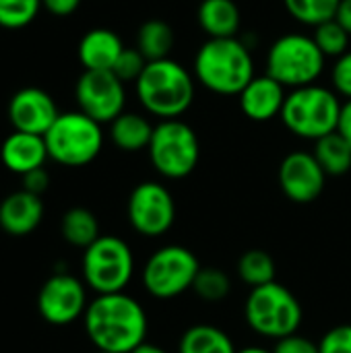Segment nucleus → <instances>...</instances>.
I'll list each match as a JSON object with an SVG mask.
<instances>
[{"instance_id": "1", "label": "nucleus", "mask_w": 351, "mask_h": 353, "mask_svg": "<svg viewBox=\"0 0 351 353\" xmlns=\"http://www.w3.org/2000/svg\"><path fill=\"white\" fill-rule=\"evenodd\" d=\"M83 323L97 352L132 353L145 343L149 331L145 308L124 292L97 296L89 302Z\"/></svg>"}, {"instance_id": "2", "label": "nucleus", "mask_w": 351, "mask_h": 353, "mask_svg": "<svg viewBox=\"0 0 351 353\" xmlns=\"http://www.w3.org/2000/svg\"><path fill=\"white\" fill-rule=\"evenodd\" d=\"M194 79L217 95H240L257 77L250 48L240 37H209L194 56Z\"/></svg>"}, {"instance_id": "3", "label": "nucleus", "mask_w": 351, "mask_h": 353, "mask_svg": "<svg viewBox=\"0 0 351 353\" xmlns=\"http://www.w3.org/2000/svg\"><path fill=\"white\" fill-rule=\"evenodd\" d=\"M194 74L174 58L147 62L134 83L143 110L159 120L180 118L194 101Z\"/></svg>"}, {"instance_id": "4", "label": "nucleus", "mask_w": 351, "mask_h": 353, "mask_svg": "<svg viewBox=\"0 0 351 353\" xmlns=\"http://www.w3.org/2000/svg\"><path fill=\"white\" fill-rule=\"evenodd\" d=\"M339 114V95L333 89L314 83L292 89L279 118L292 134L306 141H319L337 130Z\"/></svg>"}, {"instance_id": "5", "label": "nucleus", "mask_w": 351, "mask_h": 353, "mask_svg": "<svg viewBox=\"0 0 351 353\" xmlns=\"http://www.w3.org/2000/svg\"><path fill=\"white\" fill-rule=\"evenodd\" d=\"M304 319L300 300L285 285L273 281L252 288L244 302V321L261 337L283 339L298 333Z\"/></svg>"}, {"instance_id": "6", "label": "nucleus", "mask_w": 351, "mask_h": 353, "mask_svg": "<svg viewBox=\"0 0 351 353\" xmlns=\"http://www.w3.org/2000/svg\"><path fill=\"white\" fill-rule=\"evenodd\" d=\"M327 64L325 54L312 35L285 33L277 37L265 58L267 74L281 83L285 89L314 85Z\"/></svg>"}, {"instance_id": "7", "label": "nucleus", "mask_w": 351, "mask_h": 353, "mask_svg": "<svg viewBox=\"0 0 351 353\" xmlns=\"http://www.w3.org/2000/svg\"><path fill=\"white\" fill-rule=\"evenodd\" d=\"M52 161L66 168L91 163L103 147L101 124L83 112H62L52 128L43 134Z\"/></svg>"}, {"instance_id": "8", "label": "nucleus", "mask_w": 351, "mask_h": 353, "mask_svg": "<svg viewBox=\"0 0 351 353\" xmlns=\"http://www.w3.org/2000/svg\"><path fill=\"white\" fill-rule=\"evenodd\" d=\"M147 153L151 165L161 178L182 180L197 170L201 143L194 128L184 120H159L153 128Z\"/></svg>"}, {"instance_id": "9", "label": "nucleus", "mask_w": 351, "mask_h": 353, "mask_svg": "<svg viewBox=\"0 0 351 353\" xmlns=\"http://www.w3.org/2000/svg\"><path fill=\"white\" fill-rule=\"evenodd\" d=\"M134 275V254L118 236H99L83 254V279L97 296L124 292Z\"/></svg>"}, {"instance_id": "10", "label": "nucleus", "mask_w": 351, "mask_h": 353, "mask_svg": "<svg viewBox=\"0 0 351 353\" xmlns=\"http://www.w3.org/2000/svg\"><path fill=\"white\" fill-rule=\"evenodd\" d=\"M201 263L197 254L180 244L157 248L145 263L141 279L149 296L157 300H174L192 290Z\"/></svg>"}, {"instance_id": "11", "label": "nucleus", "mask_w": 351, "mask_h": 353, "mask_svg": "<svg viewBox=\"0 0 351 353\" xmlns=\"http://www.w3.org/2000/svg\"><path fill=\"white\" fill-rule=\"evenodd\" d=\"M126 217L137 234L145 238H159L168 234L176 221L174 196L161 182H141L128 196Z\"/></svg>"}, {"instance_id": "12", "label": "nucleus", "mask_w": 351, "mask_h": 353, "mask_svg": "<svg viewBox=\"0 0 351 353\" xmlns=\"http://www.w3.org/2000/svg\"><path fill=\"white\" fill-rule=\"evenodd\" d=\"M74 99L79 112L99 124H110L124 112L126 89L112 70H83L74 85Z\"/></svg>"}, {"instance_id": "13", "label": "nucleus", "mask_w": 351, "mask_h": 353, "mask_svg": "<svg viewBox=\"0 0 351 353\" xmlns=\"http://www.w3.org/2000/svg\"><path fill=\"white\" fill-rule=\"evenodd\" d=\"M89 302L85 283L68 273L52 275L37 294V310L50 325L64 327L85 316Z\"/></svg>"}, {"instance_id": "14", "label": "nucleus", "mask_w": 351, "mask_h": 353, "mask_svg": "<svg viewBox=\"0 0 351 353\" xmlns=\"http://www.w3.org/2000/svg\"><path fill=\"white\" fill-rule=\"evenodd\" d=\"M327 174L317 161V157L308 151H292L288 153L277 172L281 192L296 205H308L317 201L327 184Z\"/></svg>"}, {"instance_id": "15", "label": "nucleus", "mask_w": 351, "mask_h": 353, "mask_svg": "<svg viewBox=\"0 0 351 353\" xmlns=\"http://www.w3.org/2000/svg\"><path fill=\"white\" fill-rule=\"evenodd\" d=\"M6 114L14 130L39 137H43L60 116L54 97L39 87L19 89L10 97Z\"/></svg>"}, {"instance_id": "16", "label": "nucleus", "mask_w": 351, "mask_h": 353, "mask_svg": "<svg viewBox=\"0 0 351 353\" xmlns=\"http://www.w3.org/2000/svg\"><path fill=\"white\" fill-rule=\"evenodd\" d=\"M285 97H288L285 87L277 83L273 77H269L267 72L254 77L238 95L242 114L254 122H269L281 116Z\"/></svg>"}, {"instance_id": "17", "label": "nucleus", "mask_w": 351, "mask_h": 353, "mask_svg": "<svg viewBox=\"0 0 351 353\" xmlns=\"http://www.w3.org/2000/svg\"><path fill=\"white\" fill-rule=\"evenodd\" d=\"M0 159L6 170L23 176L31 170L43 168L50 155L43 137L12 130L0 147Z\"/></svg>"}, {"instance_id": "18", "label": "nucleus", "mask_w": 351, "mask_h": 353, "mask_svg": "<svg viewBox=\"0 0 351 353\" xmlns=\"http://www.w3.org/2000/svg\"><path fill=\"white\" fill-rule=\"evenodd\" d=\"M122 52L124 43L120 35L108 27L89 29L77 48L79 62L85 70H112Z\"/></svg>"}, {"instance_id": "19", "label": "nucleus", "mask_w": 351, "mask_h": 353, "mask_svg": "<svg viewBox=\"0 0 351 353\" xmlns=\"http://www.w3.org/2000/svg\"><path fill=\"white\" fill-rule=\"evenodd\" d=\"M43 217L41 196H35L27 190L8 194L0 203V228L10 236L31 234Z\"/></svg>"}, {"instance_id": "20", "label": "nucleus", "mask_w": 351, "mask_h": 353, "mask_svg": "<svg viewBox=\"0 0 351 353\" xmlns=\"http://www.w3.org/2000/svg\"><path fill=\"white\" fill-rule=\"evenodd\" d=\"M197 19L209 37H238L242 23L240 8L234 0H203Z\"/></svg>"}, {"instance_id": "21", "label": "nucleus", "mask_w": 351, "mask_h": 353, "mask_svg": "<svg viewBox=\"0 0 351 353\" xmlns=\"http://www.w3.org/2000/svg\"><path fill=\"white\" fill-rule=\"evenodd\" d=\"M153 128L155 126L147 116L137 112H122L116 120L110 122V139L118 149L137 153L149 147Z\"/></svg>"}, {"instance_id": "22", "label": "nucleus", "mask_w": 351, "mask_h": 353, "mask_svg": "<svg viewBox=\"0 0 351 353\" xmlns=\"http://www.w3.org/2000/svg\"><path fill=\"white\" fill-rule=\"evenodd\" d=\"M176 43V35L170 23L161 19L145 21L137 31V50L145 56L147 62L170 58Z\"/></svg>"}, {"instance_id": "23", "label": "nucleus", "mask_w": 351, "mask_h": 353, "mask_svg": "<svg viewBox=\"0 0 351 353\" xmlns=\"http://www.w3.org/2000/svg\"><path fill=\"white\" fill-rule=\"evenodd\" d=\"M230 335L213 325H194L180 337L178 353H236Z\"/></svg>"}, {"instance_id": "24", "label": "nucleus", "mask_w": 351, "mask_h": 353, "mask_svg": "<svg viewBox=\"0 0 351 353\" xmlns=\"http://www.w3.org/2000/svg\"><path fill=\"white\" fill-rule=\"evenodd\" d=\"M312 155L317 157L327 176L339 178L351 170V145L337 130L314 141Z\"/></svg>"}, {"instance_id": "25", "label": "nucleus", "mask_w": 351, "mask_h": 353, "mask_svg": "<svg viewBox=\"0 0 351 353\" xmlns=\"http://www.w3.org/2000/svg\"><path fill=\"white\" fill-rule=\"evenodd\" d=\"M62 238L77 248H89L101 234H99V221L97 217L85 209V207H72L64 213L60 221Z\"/></svg>"}, {"instance_id": "26", "label": "nucleus", "mask_w": 351, "mask_h": 353, "mask_svg": "<svg viewBox=\"0 0 351 353\" xmlns=\"http://www.w3.org/2000/svg\"><path fill=\"white\" fill-rule=\"evenodd\" d=\"M275 261L267 250H246L238 261V277L252 290L275 281Z\"/></svg>"}, {"instance_id": "27", "label": "nucleus", "mask_w": 351, "mask_h": 353, "mask_svg": "<svg viewBox=\"0 0 351 353\" xmlns=\"http://www.w3.org/2000/svg\"><path fill=\"white\" fill-rule=\"evenodd\" d=\"M341 0H283L290 17L306 27H317L325 21L335 19Z\"/></svg>"}, {"instance_id": "28", "label": "nucleus", "mask_w": 351, "mask_h": 353, "mask_svg": "<svg viewBox=\"0 0 351 353\" xmlns=\"http://www.w3.org/2000/svg\"><path fill=\"white\" fill-rule=\"evenodd\" d=\"M192 292L197 298L205 302H221L230 296L232 292V279L223 269L217 267H201L197 273V279L192 283Z\"/></svg>"}, {"instance_id": "29", "label": "nucleus", "mask_w": 351, "mask_h": 353, "mask_svg": "<svg viewBox=\"0 0 351 353\" xmlns=\"http://www.w3.org/2000/svg\"><path fill=\"white\" fill-rule=\"evenodd\" d=\"M312 37H314L317 46L321 48V52L325 54V58L337 60L339 56H343L350 50L351 35L337 19H331V21L317 25Z\"/></svg>"}, {"instance_id": "30", "label": "nucleus", "mask_w": 351, "mask_h": 353, "mask_svg": "<svg viewBox=\"0 0 351 353\" xmlns=\"http://www.w3.org/2000/svg\"><path fill=\"white\" fill-rule=\"evenodd\" d=\"M41 0H0V27L23 29L39 14Z\"/></svg>"}, {"instance_id": "31", "label": "nucleus", "mask_w": 351, "mask_h": 353, "mask_svg": "<svg viewBox=\"0 0 351 353\" xmlns=\"http://www.w3.org/2000/svg\"><path fill=\"white\" fill-rule=\"evenodd\" d=\"M145 66H147V60L137 48H124V52L116 60L112 72L126 85V83H137L139 77L143 74Z\"/></svg>"}, {"instance_id": "32", "label": "nucleus", "mask_w": 351, "mask_h": 353, "mask_svg": "<svg viewBox=\"0 0 351 353\" xmlns=\"http://www.w3.org/2000/svg\"><path fill=\"white\" fill-rule=\"evenodd\" d=\"M321 353H351V325H337L319 341Z\"/></svg>"}, {"instance_id": "33", "label": "nucleus", "mask_w": 351, "mask_h": 353, "mask_svg": "<svg viewBox=\"0 0 351 353\" xmlns=\"http://www.w3.org/2000/svg\"><path fill=\"white\" fill-rule=\"evenodd\" d=\"M331 83L337 95L351 99V50L335 60L333 70H331Z\"/></svg>"}, {"instance_id": "34", "label": "nucleus", "mask_w": 351, "mask_h": 353, "mask_svg": "<svg viewBox=\"0 0 351 353\" xmlns=\"http://www.w3.org/2000/svg\"><path fill=\"white\" fill-rule=\"evenodd\" d=\"M273 353H321L319 352V343H314L312 339L294 333L290 337H283L275 343Z\"/></svg>"}, {"instance_id": "35", "label": "nucleus", "mask_w": 351, "mask_h": 353, "mask_svg": "<svg viewBox=\"0 0 351 353\" xmlns=\"http://www.w3.org/2000/svg\"><path fill=\"white\" fill-rule=\"evenodd\" d=\"M48 186H50V174L46 172V168H37L21 176V190H27L35 196H41L48 190Z\"/></svg>"}, {"instance_id": "36", "label": "nucleus", "mask_w": 351, "mask_h": 353, "mask_svg": "<svg viewBox=\"0 0 351 353\" xmlns=\"http://www.w3.org/2000/svg\"><path fill=\"white\" fill-rule=\"evenodd\" d=\"M83 0H41V6L54 17H70Z\"/></svg>"}, {"instance_id": "37", "label": "nucleus", "mask_w": 351, "mask_h": 353, "mask_svg": "<svg viewBox=\"0 0 351 353\" xmlns=\"http://www.w3.org/2000/svg\"><path fill=\"white\" fill-rule=\"evenodd\" d=\"M337 132L351 145V99L341 103V114L337 122Z\"/></svg>"}, {"instance_id": "38", "label": "nucleus", "mask_w": 351, "mask_h": 353, "mask_svg": "<svg viewBox=\"0 0 351 353\" xmlns=\"http://www.w3.org/2000/svg\"><path fill=\"white\" fill-rule=\"evenodd\" d=\"M335 19L345 27V31L351 35V0H341L339 2Z\"/></svg>"}, {"instance_id": "39", "label": "nucleus", "mask_w": 351, "mask_h": 353, "mask_svg": "<svg viewBox=\"0 0 351 353\" xmlns=\"http://www.w3.org/2000/svg\"><path fill=\"white\" fill-rule=\"evenodd\" d=\"M132 353H168L163 347H159V345H153V343H143V345H139L137 350Z\"/></svg>"}, {"instance_id": "40", "label": "nucleus", "mask_w": 351, "mask_h": 353, "mask_svg": "<svg viewBox=\"0 0 351 353\" xmlns=\"http://www.w3.org/2000/svg\"><path fill=\"white\" fill-rule=\"evenodd\" d=\"M236 353H273V352H271V350H267V347H261V345H248V347L238 350Z\"/></svg>"}, {"instance_id": "41", "label": "nucleus", "mask_w": 351, "mask_h": 353, "mask_svg": "<svg viewBox=\"0 0 351 353\" xmlns=\"http://www.w3.org/2000/svg\"><path fill=\"white\" fill-rule=\"evenodd\" d=\"M97 353H110V352H97Z\"/></svg>"}]
</instances>
